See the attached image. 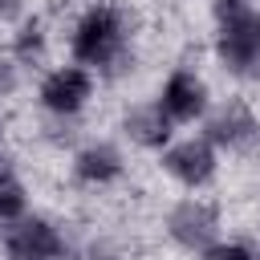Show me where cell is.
Here are the masks:
<instances>
[{
    "instance_id": "6da1fadb",
    "label": "cell",
    "mask_w": 260,
    "mask_h": 260,
    "mask_svg": "<svg viewBox=\"0 0 260 260\" xmlns=\"http://www.w3.org/2000/svg\"><path fill=\"white\" fill-rule=\"evenodd\" d=\"M65 49H69V61L98 73V81L122 77L134 65V20L114 0H89L73 16L65 32Z\"/></svg>"
},
{
    "instance_id": "7a4b0ae2",
    "label": "cell",
    "mask_w": 260,
    "mask_h": 260,
    "mask_svg": "<svg viewBox=\"0 0 260 260\" xmlns=\"http://www.w3.org/2000/svg\"><path fill=\"white\" fill-rule=\"evenodd\" d=\"M211 57L232 81H260V0H207Z\"/></svg>"
},
{
    "instance_id": "3957f363",
    "label": "cell",
    "mask_w": 260,
    "mask_h": 260,
    "mask_svg": "<svg viewBox=\"0 0 260 260\" xmlns=\"http://www.w3.org/2000/svg\"><path fill=\"white\" fill-rule=\"evenodd\" d=\"M162 236H167V244H171L179 256L195 260L203 248H211V244L223 236V211H219V203L207 199L203 191H183V195H179L175 203H167V211H162Z\"/></svg>"
},
{
    "instance_id": "277c9868",
    "label": "cell",
    "mask_w": 260,
    "mask_h": 260,
    "mask_svg": "<svg viewBox=\"0 0 260 260\" xmlns=\"http://www.w3.org/2000/svg\"><path fill=\"white\" fill-rule=\"evenodd\" d=\"M32 93H37V110L45 118H53V122H77L93 106V98H98V73H89L77 61H61V65L41 69Z\"/></svg>"
},
{
    "instance_id": "5b68a950",
    "label": "cell",
    "mask_w": 260,
    "mask_h": 260,
    "mask_svg": "<svg viewBox=\"0 0 260 260\" xmlns=\"http://www.w3.org/2000/svg\"><path fill=\"white\" fill-rule=\"evenodd\" d=\"M154 167H158L179 191H211V187L219 183L223 154L195 130V134H175V138L154 154Z\"/></svg>"
},
{
    "instance_id": "8992f818",
    "label": "cell",
    "mask_w": 260,
    "mask_h": 260,
    "mask_svg": "<svg viewBox=\"0 0 260 260\" xmlns=\"http://www.w3.org/2000/svg\"><path fill=\"white\" fill-rule=\"evenodd\" d=\"M199 134H203L219 154H232V158L256 154V150H260V110H256L244 93L219 98V102H211L207 118L199 122Z\"/></svg>"
},
{
    "instance_id": "52a82bcc",
    "label": "cell",
    "mask_w": 260,
    "mask_h": 260,
    "mask_svg": "<svg viewBox=\"0 0 260 260\" xmlns=\"http://www.w3.org/2000/svg\"><path fill=\"white\" fill-rule=\"evenodd\" d=\"M0 260H73V244L53 215L28 211L0 228Z\"/></svg>"
},
{
    "instance_id": "ba28073f",
    "label": "cell",
    "mask_w": 260,
    "mask_h": 260,
    "mask_svg": "<svg viewBox=\"0 0 260 260\" xmlns=\"http://www.w3.org/2000/svg\"><path fill=\"white\" fill-rule=\"evenodd\" d=\"M154 102L162 106V114H167L179 130H187V126H199V122L207 118L215 93H211L207 77H203L195 65H175V69L162 73V81H158V89H154Z\"/></svg>"
},
{
    "instance_id": "9c48e42d",
    "label": "cell",
    "mask_w": 260,
    "mask_h": 260,
    "mask_svg": "<svg viewBox=\"0 0 260 260\" xmlns=\"http://www.w3.org/2000/svg\"><path fill=\"white\" fill-rule=\"evenodd\" d=\"M65 171H69V183L77 191H110L126 179L130 158H126V146L118 138H85L81 146H73Z\"/></svg>"
},
{
    "instance_id": "30bf717a",
    "label": "cell",
    "mask_w": 260,
    "mask_h": 260,
    "mask_svg": "<svg viewBox=\"0 0 260 260\" xmlns=\"http://www.w3.org/2000/svg\"><path fill=\"white\" fill-rule=\"evenodd\" d=\"M175 134H179V126L162 114V106H158L154 98L126 102V106H122V114H118V142H122V146H130V150L158 154Z\"/></svg>"
},
{
    "instance_id": "8fae6325",
    "label": "cell",
    "mask_w": 260,
    "mask_h": 260,
    "mask_svg": "<svg viewBox=\"0 0 260 260\" xmlns=\"http://www.w3.org/2000/svg\"><path fill=\"white\" fill-rule=\"evenodd\" d=\"M49 49H53V28L41 12H28L20 16L16 24H8V41H4V53L24 69V73H41L49 69Z\"/></svg>"
},
{
    "instance_id": "7c38bea8",
    "label": "cell",
    "mask_w": 260,
    "mask_h": 260,
    "mask_svg": "<svg viewBox=\"0 0 260 260\" xmlns=\"http://www.w3.org/2000/svg\"><path fill=\"white\" fill-rule=\"evenodd\" d=\"M28 211H32V195H28V187L20 183V175L4 179V183H0V228L16 223V219L28 215Z\"/></svg>"
},
{
    "instance_id": "4fadbf2b",
    "label": "cell",
    "mask_w": 260,
    "mask_h": 260,
    "mask_svg": "<svg viewBox=\"0 0 260 260\" xmlns=\"http://www.w3.org/2000/svg\"><path fill=\"white\" fill-rule=\"evenodd\" d=\"M195 260H260V244L256 240H244V236H219Z\"/></svg>"
},
{
    "instance_id": "5bb4252c",
    "label": "cell",
    "mask_w": 260,
    "mask_h": 260,
    "mask_svg": "<svg viewBox=\"0 0 260 260\" xmlns=\"http://www.w3.org/2000/svg\"><path fill=\"white\" fill-rule=\"evenodd\" d=\"M77 260H126V244L118 236H110V232H98V236L85 240Z\"/></svg>"
},
{
    "instance_id": "9a60e30c",
    "label": "cell",
    "mask_w": 260,
    "mask_h": 260,
    "mask_svg": "<svg viewBox=\"0 0 260 260\" xmlns=\"http://www.w3.org/2000/svg\"><path fill=\"white\" fill-rule=\"evenodd\" d=\"M24 77H28V73H24L4 49H0V106H8V102L24 89Z\"/></svg>"
},
{
    "instance_id": "2e32d148",
    "label": "cell",
    "mask_w": 260,
    "mask_h": 260,
    "mask_svg": "<svg viewBox=\"0 0 260 260\" xmlns=\"http://www.w3.org/2000/svg\"><path fill=\"white\" fill-rule=\"evenodd\" d=\"M12 175H16V158H12V150L0 142V183H4V179H12Z\"/></svg>"
}]
</instances>
